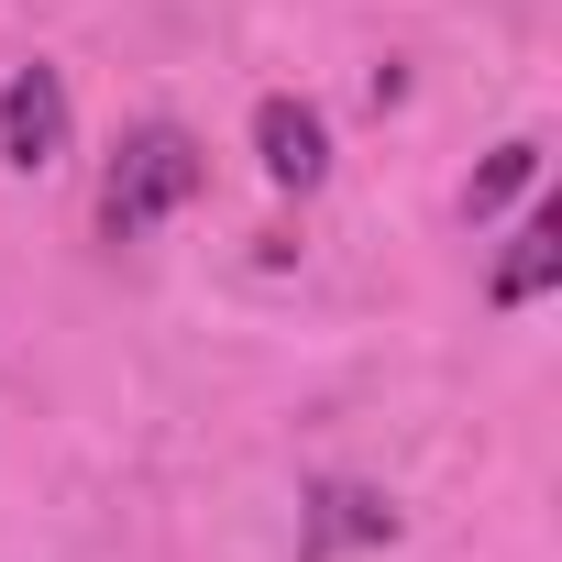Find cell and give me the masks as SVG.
<instances>
[{
    "label": "cell",
    "mask_w": 562,
    "mask_h": 562,
    "mask_svg": "<svg viewBox=\"0 0 562 562\" xmlns=\"http://www.w3.org/2000/svg\"><path fill=\"white\" fill-rule=\"evenodd\" d=\"M210 188V155L177 133V122H144V133H122V155H111V177H100V232L111 243H144L166 210H188Z\"/></svg>",
    "instance_id": "1"
},
{
    "label": "cell",
    "mask_w": 562,
    "mask_h": 562,
    "mask_svg": "<svg viewBox=\"0 0 562 562\" xmlns=\"http://www.w3.org/2000/svg\"><path fill=\"white\" fill-rule=\"evenodd\" d=\"M67 144H78L67 78H56V67H12V89H0V155H12L23 177H56Z\"/></svg>",
    "instance_id": "2"
},
{
    "label": "cell",
    "mask_w": 562,
    "mask_h": 562,
    "mask_svg": "<svg viewBox=\"0 0 562 562\" xmlns=\"http://www.w3.org/2000/svg\"><path fill=\"white\" fill-rule=\"evenodd\" d=\"M254 166L276 177V188H321L331 177V122L310 111V100H254Z\"/></svg>",
    "instance_id": "3"
},
{
    "label": "cell",
    "mask_w": 562,
    "mask_h": 562,
    "mask_svg": "<svg viewBox=\"0 0 562 562\" xmlns=\"http://www.w3.org/2000/svg\"><path fill=\"white\" fill-rule=\"evenodd\" d=\"M551 276H562V210L540 199V210L507 232V254H496V310H529V299L551 288Z\"/></svg>",
    "instance_id": "4"
},
{
    "label": "cell",
    "mask_w": 562,
    "mask_h": 562,
    "mask_svg": "<svg viewBox=\"0 0 562 562\" xmlns=\"http://www.w3.org/2000/svg\"><path fill=\"white\" fill-rule=\"evenodd\" d=\"M529 177H540V144H496V155L474 166V188H463V210L485 221V210H507V199H518Z\"/></svg>",
    "instance_id": "5"
}]
</instances>
